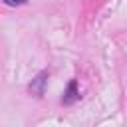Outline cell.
I'll return each mask as SVG.
<instances>
[{
  "mask_svg": "<svg viewBox=\"0 0 127 127\" xmlns=\"http://www.w3.org/2000/svg\"><path fill=\"white\" fill-rule=\"evenodd\" d=\"M46 75H48V73H46V71H42V73H40V75H38V77L32 81V85H30V91H32L34 95H38V97H40V95H44V83H46Z\"/></svg>",
  "mask_w": 127,
  "mask_h": 127,
  "instance_id": "obj_1",
  "label": "cell"
},
{
  "mask_svg": "<svg viewBox=\"0 0 127 127\" xmlns=\"http://www.w3.org/2000/svg\"><path fill=\"white\" fill-rule=\"evenodd\" d=\"M75 87H77V83H75V79H71L69 85H67V91H65V95H64V103H73V101L79 97L77 91H75Z\"/></svg>",
  "mask_w": 127,
  "mask_h": 127,
  "instance_id": "obj_2",
  "label": "cell"
},
{
  "mask_svg": "<svg viewBox=\"0 0 127 127\" xmlns=\"http://www.w3.org/2000/svg\"><path fill=\"white\" fill-rule=\"evenodd\" d=\"M28 0H4V4H8V6H22V4H26Z\"/></svg>",
  "mask_w": 127,
  "mask_h": 127,
  "instance_id": "obj_3",
  "label": "cell"
}]
</instances>
